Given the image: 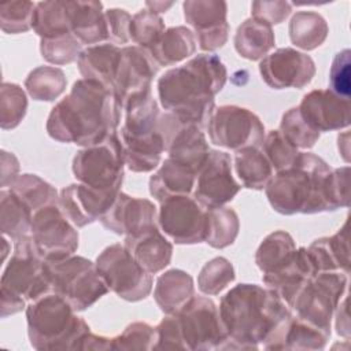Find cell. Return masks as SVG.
Returning <instances> with one entry per match:
<instances>
[{
    "mask_svg": "<svg viewBox=\"0 0 351 351\" xmlns=\"http://www.w3.org/2000/svg\"><path fill=\"white\" fill-rule=\"evenodd\" d=\"M196 51V38L186 26L167 27L159 40L147 51L154 62L160 66H173Z\"/></svg>",
    "mask_w": 351,
    "mask_h": 351,
    "instance_id": "cell-32",
    "label": "cell"
},
{
    "mask_svg": "<svg viewBox=\"0 0 351 351\" xmlns=\"http://www.w3.org/2000/svg\"><path fill=\"white\" fill-rule=\"evenodd\" d=\"M86 350H95V351L112 350V337L110 339V337L99 336V335L89 332L82 337L77 351H86Z\"/></svg>",
    "mask_w": 351,
    "mask_h": 351,
    "instance_id": "cell-57",
    "label": "cell"
},
{
    "mask_svg": "<svg viewBox=\"0 0 351 351\" xmlns=\"http://www.w3.org/2000/svg\"><path fill=\"white\" fill-rule=\"evenodd\" d=\"M156 221L160 230L176 244L204 241L207 208L191 195L174 196L160 202Z\"/></svg>",
    "mask_w": 351,
    "mask_h": 351,
    "instance_id": "cell-14",
    "label": "cell"
},
{
    "mask_svg": "<svg viewBox=\"0 0 351 351\" xmlns=\"http://www.w3.org/2000/svg\"><path fill=\"white\" fill-rule=\"evenodd\" d=\"M329 337L330 330L292 314L267 337L262 347L265 350H322Z\"/></svg>",
    "mask_w": 351,
    "mask_h": 351,
    "instance_id": "cell-23",
    "label": "cell"
},
{
    "mask_svg": "<svg viewBox=\"0 0 351 351\" xmlns=\"http://www.w3.org/2000/svg\"><path fill=\"white\" fill-rule=\"evenodd\" d=\"M240 221L237 213L226 206L207 208V225L204 243L222 250L232 245L239 234Z\"/></svg>",
    "mask_w": 351,
    "mask_h": 351,
    "instance_id": "cell-38",
    "label": "cell"
},
{
    "mask_svg": "<svg viewBox=\"0 0 351 351\" xmlns=\"http://www.w3.org/2000/svg\"><path fill=\"white\" fill-rule=\"evenodd\" d=\"M73 174L78 182L104 191H121L125 176V156L117 133L101 143L84 147L73 158Z\"/></svg>",
    "mask_w": 351,
    "mask_h": 351,
    "instance_id": "cell-7",
    "label": "cell"
},
{
    "mask_svg": "<svg viewBox=\"0 0 351 351\" xmlns=\"http://www.w3.org/2000/svg\"><path fill=\"white\" fill-rule=\"evenodd\" d=\"M207 132L214 145L239 151L245 147H262L265 126L251 110L234 104L215 107Z\"/></svg>",
    "mask_w": 351,
    "mask_h": 351,
    "instance_id": "cell-11",
    "label": "cell"
},
{
    "mask_svg": "<svg viewBox=\"0 0 351 351\" xmlns=\"http://www.w3.org/2000/svg\"><path fill=\"white\" fill-rule=\"evenodd\" d=\"M121 110L107 88L81 78L73 84L66 97L52 107L47 119V133L59 143L90 147L117 130Z\"/></svg>",
    "mask_w": 351,
    "mask_h": 351,
    "instance_id": "cell-1",
    "label": "cell"
},
{
    "mask_svg": "<svg viewBox=\"0 0 351 351\" xmlns=\"http://www.w3.org/2000/svg\"><path fill=\"white\" fill-rule=\"evenodd\" d=\"M325 195L329 211L350 206V166L330 170L326 180Z\"/></svg>",
    "mask_w": 351,
    "mask_h": 351,
    "instance_id": "cell-51",
    "label": "cell"
},
{
    "mask_svg": "<svg viewBox=\"0 0 351 351\" xmlns=\"http://www.w3.org/2000/svg\"><path fill=\"white\" fill-rule=\"evenodd\" d=\"M33 30L41 38H51L71 33L66 1L49 0L37 3L33 15Z\"/></svg>",
    "mask_w": 351,
    "mask_h": 351,
    "instance_id": "cell-41",
    "label": "cell"
},
{
    "mask_svg": "<svg viewBox=\"0 0 351 351\" xmlns=\"http://www.w3.org/2000/svg\"><path fill=\"white\" fill-rule=\"evenodd\" d=\"M291 43L304 51H313L324 44L329 26L325 18L315 11H298L288 26Z\"/></svg>",
    "mask_w": 351,
    "mask_h": 351,
    "instance_id": "cell-37",
    "label": "cell"
},
{
    "mask_svg": "<svg viewBox=\"0 0 351 351\" xmlns=\"http://www.w3.org/2000/svg\"><path fill=\"white\" fill-rule=\"evenodd\" d=\"M166 30L165 22L160 15L151 12L149 10H140L132 16L129 26L130 41L137 47L148 51Z\"/></svg>",
    "mask_w": 351,
    "mask_h": 351,
    "instance_id": "cell-45",
    "label": "cell"
},
{
    "mask_svg": "<svg viewBox=\"0 0 351 351\" xmlns=\"http://www.w3.org/2000/svg\"><path fill=\"white\" fill-rule=\"evenodd\" d=\"M234 170L247 189L262 191L274 176V169L261 147H245L236 151Z\"/></svg>",
    "mask_w": 351,
    "mask_h": 351,
    "instance_id": "cell-34",
    "label": "cell"
},
{
    "mask_svg": "<svg viewBox=\"0 0 351 351\" xmlns=\"http://www.w3.org/2000/svg\"><path fill=\"white\" fill-rule=\"evenodd\" d=\"M350 55L351 52L348 48L337 52L332 60L329 71L330 90L347 100H350Z\"/></svg>",
    "mask_w": 351,
    "mask_h": 351,
    "instance_id": "cell-52",
    "label": "cell"
},
{
    "mask_svg": "<svg viewBox=\"0 0 351 351\" xmlns=\"http://www.w3.org/2000/svg\"><path fill=\"white\" fill-rule=\"evenodd\" d=\"M174 3L169 1V3H163V1H145V7L147 10H149L151 12H155L159 15V12H166Z\"/></svg>",
    "mask_w": 351,
    "mask_h": 351,
    "instance_id": "cell-60",
    "label": "cell"
},
{
    "mask_svg": "<svg viewBox=\"0 0 351 351\" xmlns=\"http://www.w3.org/2000/svg\"><path fill=\"white\" fill-rule=\"evenodd\" d=\"M8 188L14 191L33 213L45 206L58 204L59 193L55 186L36 174H19Z\"/></svg>",
    "mask_w": 351,
    "mask_h": 351,
    "instance_id": "cell-42",
    "label": "cell"
},
{
    "mask_svg": "<svg viewBox=\"0 0 351 351\" xmlns=\"http://www.w3.org/2000/svg\"><path fill=\"white\" fill-rule=\"evenodd\" d=\"M26 321L30 346L38 351H77L82 337L90 332L71 304L53 292L26 306Z\"/></svg>",
    "mask_w": 351,
    "mask_h": 351,
    "instance_id": "cell-5",
    "label": "cell"
},
{
    "mask_svg": "<svg viewBox=\"0 0 351 351\" xmlns=\"http://www.w3.org/2000/svg\"><path fill=\"white\" fill-rule=\"evenodd\" d=\"M292 12V3L274 0V1H254L251 4V16L261 19L270 26L284 22Z\"/></svg>",
    "mask_w": 351,
    "mask_h": 351,
    "instance_id": "cell-54",
    "label": "cell"
},
{
    "mask_svg": "<svg viewBox=\"0 0 351 351\" xmlns=\"http://www.w3.org/2000/svg\"><path fill=\"white\" fill-rule=\"evenodd\" d=\"M348 277L343 271H321L298 292L291 310L295 315L325 330H330L332 317L344 298Z\"/></svg>",
    "mask_w": 351,
    "mask_h": 351,
    "instance_id": "cell-8",
    "label": "cell"
},
{
    "mask_svg": "<svg viewBox=\"0 0 351 351\" xmlns=\"http://www.w3.org/2000/svg\"><path fill=\"white\" fill-rule=\"evenodd\" d=\"M45 271L51 292L66 299L75 311L89 308L110 291L96 265L80 255L45 261Z\"/></svg>",
    "mask_w": 351,
    "mask_h": 351,
    "instance_id": "cell-6",
    "label": "cell"
},
{
    "mask_svg": "<svg viewBox=\"0 0 351 351\" xmlns=\"http://www.w3.org/2000/svg\"><path fill=\"white\" fill-rule=\"evenodd\" d=\"M125 248L149 274L162 271L170 265L173 244L159 230L158 225L134 236H125Z\"/></svg>",
    "mask_w": 351,
    "mask_h": 351,
    "instance_id": "cell-24",
    "label": "cell"
},
{
    "mask_svg": "<svg viewBox=\"0 0 351 351\" xmlns=\"http://www.w3.org/2000/svg\"><path fill=\"white\" fill-rule=\"evenodd\" d=\"M30 236L44 261L64 259L78 248V230L58 204L45 206L33 214Z\"/></svg>",
    "mask_w": 351,
    "mask_h": 351,
    "instance_id": "cell-13",
    "label": "cell"
},
{
    "mask_svg": "<svg viewBox=\"0 0 351 351\" xmlns=\"http://www.w3.org/2000/svg\"><path fill=\"white\" fill-rule=\"evenodd\" d=\"M298 108L304 121L319 133L340 130L351 123L350 100L330 89H314L306 93Z\"/></svg>",
    "mask_w": 351,
    "mask_h": 351,
    "instance_id": "cell-22",
    "label": "cell"
},
{
    "mask_svg": "<svg viewBox=\"0 0 351 351\" xmlns=\"http://www.w3.org/2000/svg\"><path fill=\"white\" fill-rule=\"evenodd\" d=\"M0 299H1V303H0L1 318L16 314V313L22 311L23 308H26L25 298L19 296L11 291H7L4 288H0Z\"/></svg>",
    "mask_w": 351,
    "mask_h": 351,
    "instance_id": "cell-56",
    "label": "cell"
},
{
    "mask_svg": "<svg viewBox=\"0 0 351 351\" xmlns=\"http://www.w3.org/2000/svg\"><path fill=\"white\" fill-rule=\"evenodd\" d=\"M158 130L163 137L167 158L188 166L197 174L210 152L204 129L181 121L171 112H165L159 117Z\"/></svg>",
    "mask_w": 351,
    "mask_h": 351,
    "instance_id": "cell-15",
    "label": "cell"
},
{
    "mask_svg": "<svg viewBox=\"0 0 351 351\" xmlns=\"http://www.w3.org/2000/svg\"><path fill=\"white\" fill-rule=\"evenodd\" d=\"M33 210L10 188L0 192V230L14 241L30 234Z\"/></svg>",
    "mask_w": 351,
    "mask_h": 351,
    "instance_id": "cell-35",
    "label": "cell"
},
{
    "mask_svg": "<svg viewBox=\"0 0 351 351\" xmlns=\"http://www.w3.org/2000/svg\"><path fill=\"white\" fill-rule=\"evenodd\" d=\"M118 193L119 191H104L75 182L59 192L58 206L75 228H84L100 221Z\"/></svg>",
    "mask_w": 351,
    "mask_h": 351,
    "instance_id": "cell-20",
    "label": "cell"
},
{
    "mask_svg": "<svg viewBox=\"0 0 351 351\" xmlns=\"http://www.w3.org/2000/svg\"><path fill=\"white\" fill-rule=\"evenodd\" d=\"M66 84L63 70L55 66H38L25 80L29 96L37 101H53L64 92Z\"/></svg>",
    "mask_w": 351,
    "mask_h": 351,
    "instance_id": "cell-40",
    "label": "cell"
},
{
    "mask_svg": "<svg viewBox=\"0 0 351 351\" xmlns=\"http://www.w3.org/2000/svg\"><path fill=\"white\" fill-rule=\"evenodd\" d=\"M234 49L248 60H262L274 48L276 37L271 26L261 19L248 18L236 30Z\"/></svg>",
    "mask_w": 351,
    "mask_h": 351,
    "instance_id": "cell-33",
    "label": "cell"
},
{
    "mask_svg": "<svg viewBox=\"0 0 351 351\" xmlns=\"http://www.w3.org/2000/svg\"><path fill=\"white\" fill-rule=\"evenodd\" d=\"M40 52L43 59L48 63L62 66L78 60V56L82 52V45L71 33H69L51 38H41Z\"/></svg>",
    "mask_w": 351,
    "mask_h": 351,
    "instance_id": "cell-48",
    "label": "cell"
},
{
    "mask_svg": "<svg viewBox=\"0 0 351 351\" xmlns=\"http://www.w3.org/2000/svg\"><path fill=\"white\" fill-rule=\"evenodd\" d=\"M125 166L133 173H148L158 167L165 152V141L156 129L149 133L129 134L121 132Z\"/></svg>",
    "mask_w": 351,
    "mask_h": 351,
    "instance_id": "cell-28",
    "label": "cell"
},
{
    "mask_svg": "<svg viewBox=\"0 0 351 351\" xmlns=\"http://www.w3.org/2000/svg\"><path fill=\"white\" fill-rule=\"evenodd\" d=\"M10 152L7 151H1V186L5 188V186H10L11 182L19 176L18 171H19V163H18V159H15L12 162L11 166H8L10 163Z\"/></svg>",
    "mask_w": 351,
    "mask_h": 351,
    "instance_id": "cell-59",
    "label": "cell"
},
{
    "mask_svg": "<svg viewBox=\"0 0 351 351\" xmlns=\"http://www.w3.org/2000/svg\"><path fill=\"white\" fill-rule=\"evenodd\" d=\"M218 311L228 335L223 350H258L292 315L273 289L258 284L234 285L221 298Z\"/></svg>",
    "mask_w": 351,
    "mask_h": 351,
    "instance_id": "cell-3",
    "label": "cell"
},
{
    "mask_svg": "<svg viewBox=\"0 0 351 351\" xmlns=\"http://www.w3.org/2000/svg\"><path fill=\"white\" fill-rule=\"evenodd\" d=\"M176 315L186 350H223L228 335L214 300L207 296H193Z\"/></svg>",
    "mask_w": 351,
    "mask_h": 351,
    "instance_id": "cell-12",
    "label": "cell"
},
{
    "mask_svg": "<svg viewBox=\"0 0 351 351\" xmlns=\"http://www.w3.org/2000/svg\"><path fill=\"white\" fill-rule=\"evenodd\" d=\"M228 70L214 53H199L158 80L160 106L178 119L206 129L215 110L214 97L226 84Z\"/></svg>",
    "mask_w": 351,
    "mask_h": 351,
    "instance_id": "cell-2",
    "label": "cell"
},
{
    "mask_svg": "<svg viewBox=\"0 0 351 351\" xmlns=\"http://www.w3.org/2000/svg\"><path fill=\"white\" fill-rule=\"evenodd\" d=\"M336 311V330H337V335H340L341 337H344L346 340L350 339V318H348V310H347V298L344 296L337 308L335 310Z\"/></svg>",
    "mask_w": 351,
    "mask_h": 351,
    "instance_id": "cell-58",
    "label": "cell"
},
{
    "mask_svg": "<svg viewBox=\"0 0 351 351\" xmlns=\"http://www.w3.org/2000/svg\"><path fill=\"white\" fill-rule=\"evenodd\" d=\"M241 185L232 174V158L228 152L210 149L206 162L196 174L193 197L206 208L228 204L240 192Z\"/></svg>",
    "mask_w": 351,
    "mask_h": 351,
    "instance_id": "cell-16",
    "label": "cell"
},
{
    "mask_svg": "<svg viewBox=\"0 0 351 351\" xmlns=\"http://www.w3.org/2000/svg\"><path fill=\"white\" fill-rule=\"evenodd\" d=\"M33 1L15 0L0 5V27L7 34H19L33 29V15L36 10Z\"/></svg>",
    "mask_w": 351,
    "mask_h": 351,
    "instance_id": "cell-47",
    "label": "cell"
},
{
    "mask_svg": "<svg viewBox=\"0 0 351 351\" xmlns=\"http://www.w3.org/2000/svg\"><path fill=\"white\" fill-rule=\"evenodd\" d=\"M182 10L202 51L213 52L226 44L230 32L226 1L186 0L182 3Z\"/></svg>",
    "mask_w": 351,
    "mask_h": 351,
    "instance_id": "cell-17",
    "label": "cell"
},
{
    "mask_svg": "<svg viewBox=\"0 0 351 351\" xmlns=\"http://www.w3.org/2000/svg\"><path fill=\"white\" fill-rule=\"evenodd\" d=\"M71 34L81 45H97L108 40L103 4L100 1H66Z\"/></svg>",
    "mask_w": 351,
    "mask_h": 351,
    "instance_id": "cell-25",
    "label": "cell"
},
{
    "mask_svg": "<svg viewBox=\"0 0 351 351\" xmlns=\"http://www.w3.org/2000/svg\"><path fill=\"white\" fill-rule=\"evenodd\" d=\"M262 151L276 171L291 167L300 151L280 130H270L262 143Z\"/></svg>",
    "mask_w": 351,
    "mask_h": 351,
    "instance_id": "cell-49",
    "label": "cell"
},
{
    "mask_svg": "<svg viewBox=\"0 0 351 351\" xmlns=\"http://www.w3.org/2000/svg\"><path fill=\"white\" fill-rule=\"evenodd\" d=\"M278 130L298 149L313 148L321 136L319 132L313 129L304 121L298 107H292L287 112H284Z\"/></svg>",
    "mask_w": 351,
    "mask_h": 351,
    "instance_id": "cell-46",
    "label": "cell"
},
{
    "mask_svg": "<svg viewBox=\"0 0 351 351\" xmlns=\"http://www.w3.org/2000/svg\"><path fill=\"white\" fill-rule=\"evenodd\" d=\"M234 278V267L230 261L225 256H217L202 267L197 276V288L204 295H218L233 282Z\"/></svg>",
    "mask_w": 351,
    "mask_h": 351,
    "instance_id": "cell-43",
    "label": "cell"
},
{
    "mask_svg": "<svg viewBox=\"0 0 351 351\" xmlns=\"http://www.w3.org/2000/svg\"><path fill=\"white\" fill-rule=\"evenodd\" d=\"M315 274L317 271L307 247H299L296 248L293 259L287 266L274 273L263 274L262 281L291 306L300 288Z\"/></svg>",
    "mask_w": 351,
    "mask_h": 351,
    "instance_id": "cell-26",
    "label": "cell"
},
{
    "mask_svg": "<svg viewBox=\"0 0 351 351\" xmlns=\"http://www.w3.org/2000/svg\"><path fill=\"white\" fill-rule=\"evenodd\" d=\"M159 66L147 51L137 45L122 48L121 64L114 84V96L123 110V106L141 95L151 92V82Z\"/></svg>",
    "mask_w": 351,
    "mask_h": 351,
    "instance_id": "cell-19",
    "label": "cell"
},
{
    "mask_svg": "<svg viewBox=\"0 0 351 351\" xmlns=\"http://www.w3.org/2000/svg\"><path fill=\"white\" fill-rule=\"evenodd\" d=\"M95 265L108 289L126 302H140L152 291V276L136 262L123 244L106 247Z\"/></svg>",
    "mask_w": 351,
    "mask_h": 351,
    "instance_id": "cell-9",
    "label": "cell"
},
{
    "mask_svg": "<svg viewBox=\"0 0 351 351\" xmlns=\"http://www.w3.org/2000/svg\"><path fill=\"white\" fill-rule=\"evenodd\" d=\"M27 111L25 90L12 82H3L0 88V126L4 130L16 128Z\"/></svg>",
    "mask_w": 351,
    "mask_h": 351,
    "instance_id": "cell-44",
    "label": "cell"
},
{
    "mask_svg": "<svg viewBox=\"0 0 351 351\" xmlns=\"http://www.w3.org/2000/svg\"><path fill=\"white\" fill-rule=\"evenodd\" d=\"M348 222L332 236L314 240L307 251L314 263L315 271H343L350 273V245H348Z\"/></svg>",
    "mask_w": 351,
    "mask_h": 351,
    "instance_id": "cell-29",
    "label": "cell"
},
{
    "mask_svg": "<svg viewBox=\"0 0 351 351\" xmlns=\"http://www.w3.org/2000/svg\"><path fill=\"white\" fill-rule=\"evenodd\" d=\"M122 48L114 44H97L82 49L77 66L85 80L96 81L114 95V84L121 64Z\"/></svg>",
    "mask_w": 351,
    "mask_h": 351,
    "instance_id": "cell-27",
    "label": "cell"
},
{
    "mask_svg": "<svg viewBox=\"0 0 351 351\" xmlns=\"http://www.w3.org/2000/svg\"><path fill=\"white\" fill-rule=\"evenodd\" d=\"M196 173L188 166L166 158L149 178V193L159 203L182 195H191L195 188Z\"/></svg>",
    "mask_w": 351,
    "mask_h": 351,
    "instance_id": "cell-30",
    "label": "cell"
},
{
    "mask_svg": "<svg viewBox=\"0 0 351 351\" xmlns=\"http://www.w3.org/2000/svg\"><path fill=\"white\" fill-rule=\"evenodd\" d=\"M108 41L115 44H126L130 41L129 26L132 15L122 8H110L104 11Z\"/></svg>",
    "mask_w": 351,
    "mask_h": 351,
    "instance_id": "cell-55",
    "label": "cell"
},
{
    "mask_svg": "<svg viewBox=\"0 0 351 351\" xmlns=\"http://www.w3.org/2000/svg\"><path fill=\"white\" fill-rule=\"evenodd\" d=\"M0 288L11 291L29 302L51 293L45 261L37 252L30 234L15 240L14 252L1 274Z\"/></svg>",
    "mask_w": 351,
    "mask_h": 351,
    "instance_id": "cell-10",
    "label": "cell"
},
{
    "mask_svg": "<svg viewBox=\"0 0 351 351\" xmlns=\"http://www.w3.org/2000/svg\"><path fill=\"white\" fill-rule=\"evenodd\" d=\"M332 167L311 152H300L295 163L277 171L265 188L274 211L282 215L329 211L326 180Z\"/></svg>",
    "mask_w": 351,
    "mask_h": 351,
    "instance_id": "cell-4",
    "label": "cell"
},
{
    "mask_svg": "<svg viewBox=\"0 0 351 351\" xmlns=\"http://www.w3.org/2000/svg\"><path fill=\"white\" fill-rule=\"evenodd\" d=\"M125 123L121 128L122 133L141 134L158 129L159 107L151 92L129 100L125 106Z\"/></svg>",
    "mask_w": 351,
    "mask_h": 351,
    "instance_id": "cell-39",
    "label": "cell"
},
{
    "mask_svg": "<svg viewBox=\"0 0 351 351\" xmlns=\"http://www.w3.org/2000/svg\"><path fill=\"white\" fill-rule=\"evenodd\" d=\"M259 73L273 89H302L315 75V63L310 55L285 47L266 55L259 63Z\"/></svg>",
    "mask_w": 351,
    "mask_h": 351,
    "instance_id": "cell-18",
    "label": "cell"
},
{
    "mask_svg": "<svg viewBox=\"0 0 351 351\" xmlns=\"http://www.w3.org/2000/svg\"><path fill=\"white\" fill-rule=\"evenodd\" d=\"M158 208L143 197L129 196L119 191L111 207L100 218L101 225L117 234L134 236L143 230L156 226Z\"/></svg>",
    "mask_w": 351,
    "mask_h": 351,
    "instance_id": "cell-21",
    "label": "cell"
},
{
    "mask_svg": "<svg viewBox=\"0 0 351 351\" xmlns=\"http://www.w3.org/2000/svg\"><path fill=\"white\" fill-rule=\"evenodd\" d=\"M156 329L147 322H132L123 332L112 337V350H154Z\"/></svg>",
    "mask_w": 351,
    "mask_h": 351,
    "instance_id": "cell-50",
    "label": "cell"
},
{
    "mask_svg": "<svg viewBox=\"0 0 351 351\" xmlns=\"http://www.w3.org/2000/svg\"><path fill=\"white\" fill-rule=\"evenodd\" d=\"M296 244L285 230L267 234L255 252V263L263 274L274 273L287 266L295 256Z\"/></svg>",
    "mask_w": 351,
    "mask_h": 351,
    "instance_id": "cell-36",
    "label": "cell"
},
{
    "mask_svg": "<svg viewBox=\"0 0 351 351\" xmlns=\"http://www.w3.org/2000/svg\"><path fill=\"white\" fill-rule=\"evenodd\" d=\"M156 329V343L154 350H167V348H181L186 350L185 341L182 339L181 328L176 314H166L162 321L155 326Z\"/></svg>",
    "mask_w": 351,
    "mask_h": 351,
    "instance_id": "cell-53",
    "label": "cell"
},
{
    "mask_svg": "<svg viewBox=\"0 0 351 351\" xmlns=\"http://www.w3.org/2000/svg\"><path fill=\"white\" fill-rule=\"evenodd\" d=\"M193 296V278L181 269H170L156 280L154 299L165 314L178 313Z\"/></svg>",
    "mask_w": 351,
    "mask_h": 351,
    "instance_id": "cell-31",
    "label": "cell"
}]
</instances>
